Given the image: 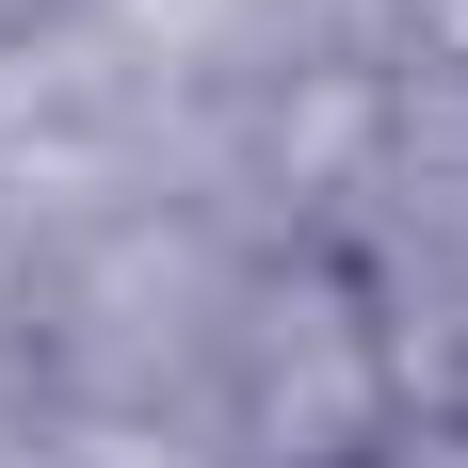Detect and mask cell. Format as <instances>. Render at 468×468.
Masks as SVG:
<instances>
[{
	"label": "cell",
	"instance_id": "obj_1",
	"mask_svg": "<svg viewBox=\"0 0 468 468\" xmlns=\"http://www.w3.org/2000/svg\"><path fill=\"white\" fill-rule=\"evenodd\" d=\"M404 404H420V388L388 356V307L339 275V259H307V275H275L242 307V356H227L242 468H372Z\"/></svg>",
	"mask_w": 468,
	"mask_h": 468
},
{
	"label": "cell",
	"instance_id": "obj_2",
	"mask_svg": "<svg viewBox=\"0 0 468 468\" xmlns=\"http://www.w3.org/2000/svg\"><path fill=\"white\" fill-rule=\"evenodd\" d=\"M404 65L436 97H468V0H404Z\"/></svg>",
	"mask_w": 468,
	"mask_h": 468
},
{
	"label": "cell",
	"instance_id": "obj_3",
	"mask_svg": "<svg viewBox=\"0 0 468 468\" xmlns=\"http://www.w3.org/2000/svg\"><path fill=\"white\" fill-rule=\"evenodd\" d=\"M372 468H468V404H404Z\"/></svg>",
	"mask_w": 468,
	"mask_h": 468
},
{
	"label": "cell",
	"instance_id": "obj_4",
	"mask_svg": "<svg viewBox=\"0 0 468 468\" xmlns=\"http://www.w3.org/2000/svg\"><path fill=\"white\" fill-rule=\"evenodd\" d=\"M33 16H65V0H0V33H33Z\"/></svg>",
	"mask_w": 468,
	"mask_h": 468
}]
</instances>
